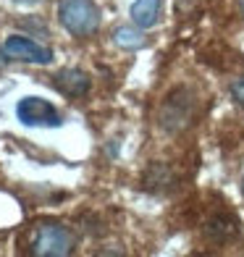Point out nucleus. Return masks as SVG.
Returning a JSON list of instances; mask_svg holds the SVG:
<instances>
[{
	"instance_id": "nucleus-1",
	"label": "nucleus",
	"mask_w": 244,
	"mask_h": 257,
	"mask_svg": "<svg viewBox=\"0 0 244 257\" xmlns=\"http://www.w3.org/2000/svg\"><path fill=\"white\" fill-rule=\"evenodd\" d=\"M58 21L74 37H92L100 29V8L95 0H61Z\"/></svg>"
},
{
	"instance_id": "nucleus-2",
	"label": "nucleus",
	"mask_w": 244,
	"mask_h": 257,
	"mask_svg": "<svg viewBox=\"0 0 244 257\" xmlns=\"http://www.w3.org/2000/svg\"><path fill=\"white\" fill-rule=\"evenodd\" d=\"M76 247L74 233L61 223H42L34 228L32 236V254L37 257H66Z\"/></svg>"
},
{
	"instance_id": "nucleus-3",
	"label": "nucleus",
	"mask_w": 244,
	"mask_h": 257,
	"mask_svg": "<svg viewBox=\"0 0 244 257\" xmlns=\"http://www.w3.org/2000/svg\"><path fill=\"white\" fill-rule=\"evenodd\" d=\"M16 115L24 126H61V113L42 97H24L16 105Z\"/></svg>"
},
{
	"instance_id": "nucleus-4",
	"label": "nucleus",
	"mask_w": 244,
	"mask_h": 257,
	"mask_svg": "<svg viewBox=\"0 0 244 257\" xmlns=\"http://www.w3.org/2000/svg\"><path fill=\"white\" fill-rule=\"evenodd\" d=\"M3 50L11 61H21V63H37V66H48L53 63V50L42 48L29 37H21V34H11L3 42Z\"/></svg>"
},
{
	"instance_id": "nucleus-5",
	"label": "nucleus",
	"mask_w": 244,
	"mask_h": 257,
	"mask_svg": "<svg viewBox=\"0 0 244 257\" xmlns=\"http://www.w3.org/2000/svg\"><path fill=\"white\" fill-rule=\"evenodd\" d=\"M181 95H184L181 89L173 92L160 110V123H163V128H168V132H179V128H184L189 123V100L181 97Z\"/></svg>"
},
{
	"instance_id": "nucleus-6",
	"label": "nucleus",
	"mask_w": 244,
	"mask_h": 257,
	"mask_svg": "<svg viewBox=\"0 0 244 257\" xmlns=\"http://www.w3.org/2000/svg\"><path fill=\"white\" fill-rule=\"evenodd\" d=\"M55 87L68 97H81L89 89V76L81 68H63L55 74Z\"/></svg>"
},
{
	"instance_id": "nucleus-7",
	"label": "nucleus",
	"mask_w": 244,
	"mask_h": 257,
	"mask_svg": "<svg viewBox=\"0 0 244 257\" xmlns=\"http://www.w3.org/2000/svg\"><path fill=\"white\" fill-rule=\"evenodd\" d=\"M160 6H163V0H137L132 6V21L142 29L155 27L158 16H160Z\"/></svg>"
},
{
	"instance_id": "nucleus-8",
	"label": "nucleus",
	"mask_w": 244,
	"mask_h": 257,
	"mask_svg": "<svg viewBox=\"0 0 244 257\" xmlns=\"http://www.w3.org/2000/svg\"><path fill=\"white\" fill-rule=\"evenodd\" d=\"M113 42L124 50H139L145 48V34H142V27H118L113 32Z\"/></svg>"
},
{
	"instance_id": "nucleus-9",
	"label": "nucleus",
	"mask_w": 244,
	"mask_h": 257,
	"mask_svg": "<svg viewBox=\"0 0 244 257\" xmlns=\"http://www.w3.org/2000/svg\"><path fill=\"white\" fill-rule=\"evenodd\" d=\"M231 95H234V100L244 108V76H241V79H236L234 84H231Z\"/></svg>"
},
{
	"instance_id": "nucleus-10",
	"label": "nucleus",
	"mask_w": 244,
	"mask_h": 257,
	"mask_svg": "<svg viewBox=\"0 0 244 257\" xmlns=\"http://www.w3.org/2000/svg\"><path fill=\"white\" fill-rule=\"evenodd\" d=\"M6 61H8V55H6V50L0 48V71H3V66H6Z\"/></svg>"
},
{
	"instance_id": "nucleus-11",
	"label": "nucleus",
	"mask_w": 244,
	"mask_h": 257,
	"mask_svg": "<svg viewBox=\"0 0 244 257\" xmlns=\"http://www.w3.org/2000/svg\"><path fill=\"white\" fill-rule=\"evenodd\" d=\"M14 3H37V0H14Z\"/></svg>"
},
{
	"instance_id": "nucleus-12",
	"label": "nucleus",
	"mask_w": 244,
	"mask_h": 257,
	"mask_svg": "<svg viewBox=\"0 0 244 257\" xmlns=\"http://www.w3.org/2000/svg\"><path fill=\"white\" fill-rule=\"evenodd\" d=\"M239 8H241V16H244V0H239Z\"/></svg>"
},
{
	"instance_id": "nucleus-13",
	"label": "nucleus",
	"mask_w": 244,
	"mask_h": 257,
	"mask_svg": "<svg viewBox=\"0 0 244 257\" xmlns=\"http://www.w3.org/2000/svg\"><path fill=\"white\" fill-rule=\"evenodd\" d=\"M241 189H244V176H241Z\"/></svg>"
}]
</instances>
